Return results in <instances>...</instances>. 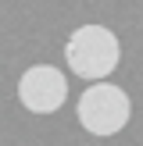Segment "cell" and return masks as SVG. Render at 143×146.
Returning a JSON list of instances; mask_svg holds the SVG:
<instances>
[{
	"label": "cell",
	"mask_w": 143,
	"mask_h": 146,
	"mask_svg": "<svg viewBox=\"0 0 143 146\" xmlns=\"http://www.w3.org/2000/svg\"><path fill=\"white\" fill-rule=\"evenodd\" d=\"M64 61L79 78H107L122 61L118 36L104 25H79L64 39Z\"/></svg>",
	"instance_id": "obj_1"
},
{
	"label": "cell",
	"mask_w": 143,
	"mask_h": 146,
	"mask_svg": "<svg viewBox=\"0 0 143 146\" xmlns=\"http://www.w3.org/2000/svg\"><path fill=\"white\" fill-rule=\"evenodd\" d=\"M79 125L90 135H114L129 125V114H132V104H129L125 89L111 82H97L79 96Z\"/></svg>",
	"instance_id": "obj_2"
},
{
	"label": "cell",
	"mask_w": 143,
	"mask_h": 146,
	"mask_svg": "<svg viewBox=\"0 0 143 146\" xmlns=\"http://www.w3.org/2000/svg\"><path fill=\"white\" fill-rule=\"evenodd\" d=\"M18 100L29 114H54L68 100V82L54 64H36L18 78Z\"/></svg>",
	"instance_id": "obj_3"
}]
</instances>
